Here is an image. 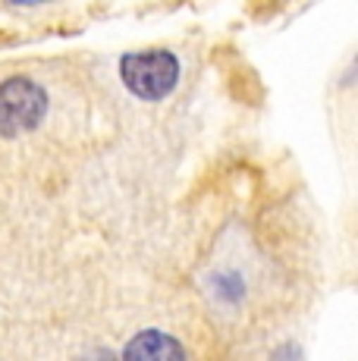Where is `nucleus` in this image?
I'll return each instance as SVG.
<instances>
[{
	"instance_id": "obj_1",
	"label": "nucleus",
	"mask_w": 358,
	"mask_h": 361,
	"mask_svg": "<svg viewBox=\"0 0 358 361\" xmlns=\"http://www.w3.org/2000/svg\"><path fill=\"white\" fill-rule=\"evenodd\" d=\"M179 66L173 51H135L120 60V79L139 101H163L179 85Z\"/></svg>"
},
{
	"instance_id": "obj_2",
	"label": "nucleus",
	"mask_w": 358,
	"mask_h": 361,
	"mask_svg": "<svg viewBox=\"0 0 358 361\" xmlns=\"http://www.w3.org/2000/svg\"><path fill=\"white\" fill-rule=\"evenodd\" d=\"M47 116V92L35 79L13 75L0 82V135L16 138L41 126Z\"/></svg>"
},
{
	"instance_id": "obj_3",
	"label": "nucleus",
	"mask_w": 358,
	"mask_h": 361,
	"mask_svg": "<svg viewBox=\"0 0 358 361\" xmlns=\"http://www.w3.org/2000/svg\"><path fill=\"white\" fill-rule=\"evenodd\" d=\"M189 352L176 336L163 330H142L123 349V358H142V361H183Z\"/></svg>"
},
{
	"instance_id": "obj_4",
	"label": "nucleus",
	"mask_w": 358,
	"mask_h": 361,
	"mask_svg": "<svg viewBox=\"0 0 358 361\" xmlns=\"http://www.w3.org/2000/svg\"><path fill=\"white\" fill-rule=\"evenodd\" d=\"M13 6H38V4H51V0H10Z\"/></svg>"
}]
</instances>
